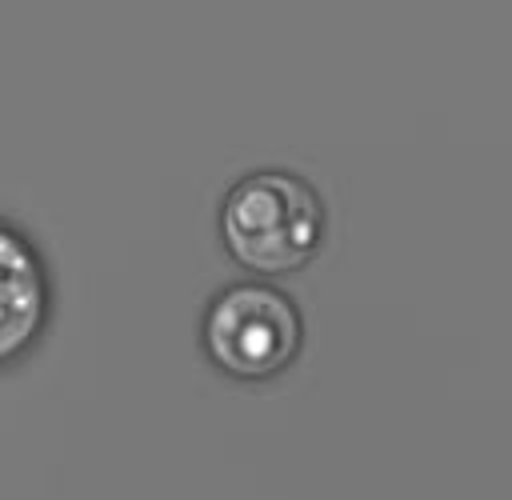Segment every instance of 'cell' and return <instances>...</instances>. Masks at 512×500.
Here are the masks:
<instances>
[{
	"instance_id": "cell-1",
	"label": "cell",
	"mask_w": 512,
	"mask_h": 500,
	"mask_svg": "<svg viewBox=\"0 0 512 500\" xmlns=\"http://www.w3.org/2000/svg\"><path fill=\"white\" fill-rule=\"evenodd\" d=\"M328 208L316 184L288 168L240 176L220 204V236L228 256L256 272H300L324 244Z\"/></svg>"
},
{
	"instance_id": "cell-2",
	"label": "cell",
	"mask_w": 512,
	"mask_h": 500,
	"mask_svg": "<svg viewBox=\"0 0 512 500\" xmlns=\"http://www.w3.org/2000/svg\"><path fill=\"white\" fill-rule=\"evenodd\" d=\"M300 308L272 284H232L204 316L208 356L240 380H268L300 352Z\"/></svg>"
},
{
	"instance_id": "cell-3",
	"label": "cell",
	"mask_w": 512,
	"mask_h": 500,
	"mask_svg": "<svg viewBox=\"0 0 512 500\" xmlns=\"http://www.w3.org/2000/svg\"><path fill=\"white\" fill-rule=\"evenodd\" d=\"M44 312V284L32 252L0 228V356L24 348Z\"/></svg>"
}]
</instances>
